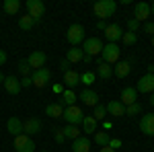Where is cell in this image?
<instances>
[{
    "label": "cell",
    "instance_id": "obj_31",
    "mask_svg": "<svg viewBox=\"0 0 154 152\" xmlns=\"http://www.w3.org/2000/svg\"><path fill=\"white\" fill-rule=\"evenodd\" d=\"M33 25H35V21H33L29 14H23V17H19V27H21L23 31H31V29H33Z\"/></svg>",
    "mask_w": 154,
    "mask_h": 152
},
{
    "label": "cell",
    "instance_id": "obj_16",
    "mask_svg": "<svg viewBox=\"0 0 154 152\" xmlns=\"http://www.w3.org/2000/svg\"><path fill=\"white\" fill-rule=\"evenodd\" d=\"M76 101H78V97H76V93H74V91H72V88H64V93L60 95V105L64 107V109H66V107H72V105H76Z\"/></svg>",
    "mask_w": 154,
    "mask_h": 152
},
{
    "label": "cell",
    "instance_id": "obj_53",
    "mask_svg": "<svg viewBox=\"0 0 154 152\" xmlns=\"http://www.w3.org/2000/svg\"><path fill=\"white\" fill-rule=\"evenodd\" d=\"M41 152H48V150H41Z\"/></svg>",
    "mask_w": 154,
    "mask_h": 152
},
{
    "label": "cell",
    "instance_id": "obj_18",
    "mask_svg": "<svg viewBox=\"0 0 154 152\" xmlns=\"http://www.w3.org/2000/svg\"><path fill=\"white\" fill-rule=\"evenodd\" d=\"M62 84H64V86H66V88H74V86H78V84H80V74H78V72L76 70H66L64 72V82H62Z\"/></svg>",
    "mask_w": 154,
    "mask_h": 152
},
{
    "label": "cell",
    "instance_id": "obj_26",
    "mask_svg": "<svg viewBox=\"0 0 154 152\" xmlns=\"http://www.w3.org/2000/svg\"><path fill=\"white\" fill-rule=\"evenodd\" d=\"M82 56L84 51L80 47H70L68 51H66V60L70 62V64H78V62H82Z\"/></svg>",
    "mask_w": 154,
    "mask_h": 152
},
{
    "label": "cell",
    "instance_id": "obj_24",
    "mask_svg": "<svg viewBox=\"0 0 154 152\" xmlns=\"http://www.w3.org/2000/svg\"><path fill=\"white\" fill-rule=\"evenodd\" d=\"M130 72H131V62H123V60H119L115 64V68H113V74L117 78H125Z\"/></svg>",
    "mask_w": 154,
    "mask_h": 152
},
{
    "label": "cell",
    "instance_id": "obj_21",
    "mask_svg": "<svg viewBox=\"0 0 154 152\" xmlns=\"http://www.w3.org/2000/svg\"><path fill=\"white\" fill-rule=\"evenodd\" d=\"M4 88L8 95H19L21 93V80L17 76H6L4 78Z\"/></svg>",
    "mask_w": 154,
    "mask_h": 152
},
{
    "label": "cell",
    "instance_id": "obj_15",
    "mask_svg": "<svg viewBox=\"0 0 154 152\" xmlns=\"http://www.w3.org/2000/svg\"><path fill=\"white\" fill-rule=\"evenodd\" d=\"M78 99H82V105H88V107H97L99 105V93L91 91V88H84L82 93L78 95Z\"/></svg>",
    "mask_w": 154,
    "mask_h": 152
},
{
    "label": "cell",
    "instance_id": "obj_35",
    "mask_svg": "<svg viewBox=\"0 0 154 152\" xmlns=\"http://www.w3.org/2000/svg\"><path fill=\"white\" fill-rule=\"evenodd\" d=\"M31 66L27 64V60H23V62H19V74H21V78H25V76H31Z\"/></svg>",
    "mask_w": 154,
    "mask_h": 152
},
{
    "label": "cell",
    "instance_id": "obj_36",
    "mask_svg": "<svg viewBox=\"0 0 154 152\" xmlns=\"http://www.w3.org/2000/svg\"><path fill=\"white\" fill-rule=\"evenodd\" d=\"M121 39H123V43H125V45H134V43L138 41V35H136V33H131V31H128V33H123Z\"/></svg>",
    "mask_w": 154,
    "mask_h": 152
},
{
    "label": "cell",
    "instance_id": "obj_46",
    "mask_svg": "<svg viewBox=\"0 0 154 152\" xmlns=\"http://www.w3.org/2000/svg\"><path fill=\"white\" fill-rule=\"evenodd\" d=\"M6 58H8V56H6V51H4V49H0V66L6 62Z\"/></svg>",
    "mask_w": 154,
    "mask_h": 152
},
{
    "label": "cell",
    "instance_id": "obj_10",
    "mask_svg": "<svg viewBox=\"0 0 154 152\" xmlns=\"http://www.w3.org/2000/svg\"><path fill=\"white\" fill-rule=\"evenodd\" d=\"M148 17H152L150 4H148V2H138V4L134 6V17H131V19H136L138 23H142V21H148Z\"/></svg>",
    "mask_w": 154,
    "mask_h": 152
},
{
    "label": "cell",
    "instance_id": "obj_50",
    "mask_svg": "<svg viewBox=\"0 0 154 152\" xmlns=\"http://www.w3.org/2000/svg\"><path fill=\"white\" fill-rule=\"evenodd\" d=\"M150 12H152V17H154V2L150 4Z\"/></svg>",
    "mask_w": 154,
    "mask_h": 152
},
{
    "label": "cell",
    "instance_id": "obj_28",
    "mask_svg": "<svg viewBox=\"0 0 154 152\" xmlns=\"http://www.w3.org/2000/svg\"><path fill=\"white\" fill-rule=\"evenodd\" d=\"M62 132H64L66 140H76V138H80V128H78V126H68V123H66V128H62Z\"/></svg>",
    "mask_w": 154,
    "mask_h": 152
},
{
    "label": "cell",
    "instance_id": "obj_20",
    "mask_svg": "<svg viewBox=\"0 0 154 152\" xmlns=\"http://www.w3.org/2000/svg\"><path fill=\"white\" fill-rule=\"evenodd\" d=\"M95 74L99 78H103V80H109V78H113V66H109L107 62L103 60H99V64H97V70Z\"/></svg>",
    "mask_w": 154,
    "mask_h": 152
},
{
    "label": "cell",
    "instance_id": "obj_47",
    "mask_svg": "<svg viewBox=\"0 0 154 152\" xmlns=\"http://www.w3.org/2000/svg\"><path fill=\"white\" fill-rule=\"evenodd\" d=\"M82 62H84V64H91V62H93V56H88V54H84V56H82Z\"/></svg>",
    "mask_w": 154,
    "mask_h": 152
},
{
    "label": "cell",
    "instance_id": "obj_5",
    "mask_svg": "<svg viewBox=\"0 0 154 152\" xmlns=\"http://www.w3.org/2000/svg\"><path fill=\"white\" fill-rule=\"evenodd\" d=\"M31 80H33V86L37 88H43V86H48L49 80H51V70L49 68H39V70H33L31 72Z\"/></svg>",
    "mask_w": 154,
    "mask_h": 152
},
{
    "label": "cell",
    "instance_id": "obj_7",
    "mask_svg": "<svg viewBox=\"0 0 154 152\" xmlns=\"http://www.w3.org/2000/svg\"><path fill=\"white\" fill-rule=\"evenodd\" d=\"M62 117L66 119L68 126H80L84 115H82V109L78 105H72V107H66V109H64V115Z\"/></svg>",
    "mask_w": 154,
    "mask_h": 152
},
{
    "label": "cell",
    "instance_id": "obj_22",
    "mask_svg": "<svg viewBox=\"0 0 154 152\" xmlns=\"http://www.w3.org/2000/svg\"><path fill=\"white\" fill-rule=\"evenodd\" d=\"M72 152H91V140L86 136L72 140Z\"/></svg>",
    "mask_w": 154,
    "mask_h": 152
},
{
    "label": "cell",
    "instance_id": "obj_29",
    "mask_svg": "<svg viewBox=\"0 0 154 152\" xmlns=\"http://www.w3.org/2000/svg\"><path fill=\"white\" fill-rule=\"evenodd\" d=\"M45 115H49V117H62V115H64V107L60 105V103H49V105L45 107Z\"/></svg>",
    "mask_w": 154,
    "mask_h": 152
},
{
    "label": "cell",
    "instance_id": "obj_1",
    "mask_svg": "<svg viewBox=\"0 0 154 152\" xmlns=\"http://www.w3.org/2000/svg\"><path fill=\"white\" fill-rule=\"evenodd\" d=\"M95 14L99 17V21H105L109 17H113L115 11H117V2L115 0H99L95 6H93Z\"/></svg>",
    "mask_w": 154,
    "mask_h": 152
},
{
    "label": "cell",
    "instance_id": "obj_42",
    "mask_svg": "<svg viewBox=\"0 0 154 152\" xmlns=\"http://www.w3.org/2000/svg\"><path fill=\"white\" fill-rule=\"evenodd\" d=\"M70 66H72V64H70V62H68V60H66V58H64V60H62V62H60V68H62V72L70 70Z\"/></svg>",
    "mask_w": 154,
    "mask_h": 152
},
{
    "label": "cell",
    "instance_id": "obj_9",
    "mask_svg": "<svg viewBox=\"0 0 154 152\" xmlns=\"http://www.w3.org/2000/svg\"><path fill=\"white\" fill-rule=\"evenodd\" d=\"M136 91L144 93V95L154 93V74H144L142 78L138 80V84H136Z\"/></svg>",
    "mask_w": 154,
    "mask_h": 152
},
{
    "label": "cell",
    "instance_id": "obj_41",
    "mask_svg": "<svg viewBox=\"0 0 154 152\" xmlns=\"http://www.w3.org/2000/svg\"><path fill=\"white\" fill-rule=\"evenodd\" d=\"M144 31L150 33V35H154V23L152 21H146V23H144Z\"/></svg>",
    "mask_w": 154,
    "mask_h": 152
},
{
    "label": "cell",
    "instance_id": "obj_51",
    "mask_svg": "<svg viewBox=\"0 0 154 152\" xmlns=\"http://www.w3.org/2000/svg\"><path fill=\"white\" fill-rule=\"evenodd\" d=\"M4 78H6V76H4V74H0V82H2V84H4Z\"/></svg>",
    "mask_w": 154,
    "mask_h": 152
},
{
    "label": "cell",
    "instance_id": "obj_14",
    "mask_svg": "<svg viewBox=\"0 0 154 152\" xmlns=\"http://www.w3.org/2000/svg\"><path fill=\"white\" fill-rule=\"evenodd\" d=\"M119 101L123 103V105L128 107L131 103H138V91L134 88V86H125L123 91H121V97H119Z\"/></svg>",
    "mask_w": 154,
    "mask_h": 152
},
{
    "label": "cell",
    "instance_id": "obj_39",
    "mask_svg": "<svg viewBox=\"0 0 154 152\" xmlns=\"http://www.w3.org/2000/svg\"><path fill=\"white\" fill-rule=\"evenodd\" d=\"M107 146H109V148H113V150H117L119 146H121V140H119V138H111Z\"/></svg>",
    "mask_w": 154,
    "mask_h": 152
},
{
    "label": "cell",
    "instance_id": "obj_30",
    "mask_svg": "<svg viewBox=\"0 0 154 152\" xmlns=\"http://www.w3.org/2000/svg\"><path fill=\"white\" fill-rule=\"evenodd\" d=\"M109 140H111L109 132H103V129L95 132V144H99L101 148H103V146H107V144H109Z\"/></svg>",
    "mask_w": 154,
    "mask_h": 152
},
{
    "label": "cell",
    "instance_id": "obj_2",
    "mask_svg": "<svg viewBox=\"0 0 154 152\" xmlns=\"http://www.w3.org/2000/svg\"><path fill=\"white\" fill-rule=\"evenodd\" d=\"M84 27L80 23H74L68 27V31H66V41L70 43L72 47H78V43H82L84 41Z\"/></svg>",
    "mask_w": 154,
    "mask_h": 152
},
{
    "label": "cell",
    "instance_id": "obj_11",
    "mask_svg": "<svg viewBox=\"0 0 154 152\" xmlns=\"http://www.w3.org/2000/svg\"><path fill=\"white\" fill-rule=\"evenodd\" d=\"M45 62H48L45 51H33V54L27 58V64L31 66V70H39V68H43V66H45Z\"/></svg>",
    "mask_w": 154,
    "mask_h": 152
},
{
    "label": "cell",
    "instance_id": "obj_40",
    "mask_svg": "<svg viewBox=\"0 0 154 152\" xmlns=\"http://www.w3.org/2000/svg\"><path fill=\"white\" fill-rule=\"evenodd\" d=\"M27 86H33L31 76H25V78H21V88H27Z\"/></svg>",
    "mask_w": 154,
    "mask_h": 152
},
{
    "label": "cell",
    "instance_id": "obj_6",
    "mask_svg": "<svg viewBox=\"0 0 154 152\" xmlns=\"http://www.w3.org/2000/svg\"><path fill=\"white\" fill-rule=\"evenodd\" d=\"M25 6H27V14H29L35 23L41 21V17L45 14V4H43L41 0H27Z\"/></svg>",
    "mask_w": 154,
    "mask_h": 152
},
{
    "label": "cell",
    "instance_id": "obj_45",
    "mask_svg": "<svg viewBox=\"0 0 154 152\" xmlns=\"http://www.w3.org/2000/svg\"><path fill=\"white\" fill-rule=\"evenodd\" d=\"M111 126H113V123H111L109 119H103V132H107V129H111Z\"/></svg>",
    "mask_w": 154,
    "mask_h": 152
},
{
    "label": "cell",
    "instance_id": "obj_13",
    "mask_svg": "<svg viewBox=\"0 0 154 152\" xmlns=\"http://www.w3.org/2000/svg\"><path fill=\"white\" fill-rule=\"evenodd\" d=\"M105 37L109 39V43H117L119 39L123 37V29H121L117 23H115V25H107V29H105Z\"/></svg>",
    "mask_w": 154,
    "mask_h": 152
},
{
    "label": "cell",
    "instance_id": "obj_38",
    "mask_svg": "<svg viewBox=\"0 0 154 152\" xmlns=\"http://www.w3.org/2000/svg\"><path fill=\"white\" fill-rule=\"evenodd\" d=\"M128 29H130L131 33H136V31L140 29V23H138L136 19H128Z\"/></svg>",
    "mask_w": 154,
    "mask_h": 152
},
{
    "label": "cell",
    "instance_id": "obj_49",
    "mask_svg": "<svg viewBox=\"0 0 154 152\" xmlns=\"http://www.w3.org/2000/svg\"><path fill=\"white\" fill-rule=\"evenodd\" d=\"M148 103L154 107V93H150V97H148Z\"/></svg>",
    "mask_w": 154,
    "mask_h": 152
},
{
    "label": "cell",
    "instance_id": "obj_52",
    "mask_svg": "<svg viewBox=\"0 0 154 152\" xmlns=\"http://www.w3.org/2000/svg\"><path fill=\"white\" fill-rule=\"evenodd\" d=\"M152 47H154V35H152Z\"/></svg>",
    "mask_w": 154,
    "mask_h": 152
},
{
    "label": "cell",
    "instance_id": "obj_23",
    "mask_svg": "<svg viewBox=\"0 0 154 152\" xmlns=\"http://www.w3.org/2000/svg\"><path fill=\"white\" fill-rule=\"evenodd\" d=\"M6 129H8V134L12 136H19V134H23V121L19 119V117H8V121H6Z\"/></svg>",
    "mask_w": 154,
    "mask_h": 152
},
{
    "label": "cell",
    "instance_id": "obj_17",
    "mask_svg": "<svg viewBox=\"0 0 154 152\" xmlns=\"http://www.w3.org/2000/svg\"><path fill=\"white\" fill-rule=\"evenodd\" d=\"M107 115H113V117H121V115H125V105L121 103V101H109L107 103Z\"/></svg>",
    "mask_w": 154,
    "mask_h": 152
},
{
    "label": "cell",
    "instance_id": "obj_8",
    "mask_svg": "<svg viewBox=\"0 0 154 152\" xmlns=\"http://www.w3.org/2000/svg\"><path fill=\"white\" fill-rule=\"evenodd\" d=\"M103 47H105V43L99 37H88V39H84V43H82V51L95 58V56H99L103 51Z\"/></svg>",
    "mask_w": 154,
    "mask_h": 152
},
{
    "label": "cell",
    "instance_id": "obj_44",
    "mask_svg": "<svg viewBox=\"0 0 154 152\" xmlns=\"http://www.w3.org/2000/svg\"><path fill=\"white\" fill-rule=\"evenodd\" d=\"M97 29H99V31H105L107 23H105V21H97Z\"/></svg>",
    "mask_w": 154,
    "mask_h": 152
},
{
    "label": "cell",
    "instance_id": "obj_25",
    "mask_svg": "<svg viewBox=\"0 0 154 152\" xmlns=\"http://www.w3.org/2000/svg\"><path fill=\"white\" fill-rule=\"evenodd\" d=\"M97 123H99V121H97L93 115H84L80 126H82V132H84V134H95V132H97Z\"/></svg>",
    "mask_w": 154,
    "mask_h": 152
},
{
    "label": "cell",
    "instance_id": "obj_27",
    "mask_svg": "<svg viewBox=\"0 0 154 152\" xmlns=\"http://www.w3.org/2000/svg\"><path fill=\"white\" fill-rule=\"evenodd\" d=\"M2 8H4L6 14H17V12L21 11V2H19V0H4Z\"/></svg>",
    "mask_w": 154,
    "mask_h": 152
},
{
    "label": "cell",
    "instance_id": "obj_4",
    "mask_svg": "<svg viewBox=\"0 0 154 152\" xmlns=\"http://www.w3.org/2000/svg\"><path fill=\"white\" fill-rule=\"evenodd\" d=\"M12 146H14V150H17V152H35V142H33L31 136H27V134H19V136H14Z\"/></svg>",
    "mask_w": 154,
    "mask_h": 152
},
{
    "label": "cell",
    "instance_id": "obj_34",
    "mask_svg": "<svg viewBox=\"0 0 154 152\" xmlns=\"http://www.w3.org/2000/svg\"><path fill=\"white\" fill-rule=\"evenodd\" d=\"M95 80H97V74H95V72H82V74H80V82L86 84V86L95 84Z\"/></svg>",
    "mask_w": 154,
    "mask_h": 152
},
{
    "label": "cell",
    "instance_id": "obj_3",
    "mask_svg": "<svg viewBox=\"0 0 154 152\" xmlns=\"http://www.w3.org/2000/svg\"><path fill=\"white\" fill-rule=\"evenodd\" d=\"M119 56H121V49H119L117 43H107V45L103 47V51H101V60L107 62L109 66H111V64L115 66L119 62Z\"/></svg>",
    "mask_w": 154,
    "mask_h": 152
},
{
    "label": "cell",
    "instance_id": "obj_12",
    "mask_svg": "<svg viewBox=\"0 0 154 152\" xmlns=\"http://www.w3.org/2000/svg\"><path fill=\"white\" fill-rule=\"evenodd\" d=\"M41 132V121L37 119V117H29V119H25L23 121V134L27 136H35Z\"/></svg>",
    "mask_w": 154,
    "mask_h": 152
},
{
    "label": "cell",
    "instance_id": "obj_37",
    "mask_svg": "<svg viewBox=\"0 0 154 152\" xmlns=\"http://www.w3.org/2000/svg\"><path fill=\"white\" fill-rule=\"evenodd\" d=\"M54 138H56V142H58V144H64V142H66V136H64V132H62L60 128L54 129Z\"/></svg>",
    "mask_w": 154,
    "mask_h": 152
},
{
    "label": "cell",
    "instance_id": "obj_48",
    "mask_svg": "<svg viewBox=\"0 0 154 152\" xmlns=\"http://www.w3.org/2000/svg\"><path fill=\"white\" fill-rule=\"evenodd\" d=\"M99 152H117V150H113V148H109V146H103Z\"/></svg>",
    "mask_w": 154,
    "mask_h": 152
},
{
    "label": "cell",
    "instance_id": "obj_32",
    "mask_svg": "<svg viewBox=\"0 0 154 152\" xmlns=\"http://www.w3.org/2000/svg\"><path fill=\"white\" fill-rule=\"evenodd\" d=\"M93 117H95L97 121H103L107 117V107L103 105V103H99V105L95 107V113H93Z\"/></svg>",
    "mask_w": 154,
    "mask_h": 152
},
{
    "label": "cell",
    "instance_id": "obj_43",
    "mask_svg": "<svg viewBox=\"0 0 154 152\" xmlns=\"http://www.w3.org/2000/svg\"><path fill=\"white\" fill-rule=\"evenodd\" d=\"M51 88H54V93H56V95H62V93H64V88H66V86H64V84H54Z\"/></svg>",
    "mask_w": 154,
    "mask_h": 152
},
{
    "label": "cell",
    "instance_id": "obj_19",
    "mask_svg": "<svg viewBox=\"0 0 154 152\" xmlns=\"http://www.w3.org/2000/svg\"><path fill=\"white\" fill-rule=\"evenodd\" d=\"M140 129L146 136H154V113H146L140 119Z\"/></svg>",
    "mask_w": 154,
    "mask_h": 152
},
{
    "label": "cell",
    "instance_id": "obj_33",
    "mask_svg": "<svg viewBox=\"0 0 154 152\" xmlns=\"http://www.w3.org/2000/svg\"><path fill=\"white\" fill-rule=\"evenodd\" d=\"M142 109H144V107L140 105V103H131V105L125 107V115H130V117L140 115V113H142Z\"/></svg>",
    "mask_w": 154,
    "mask_h": 152
}]
</instances>
